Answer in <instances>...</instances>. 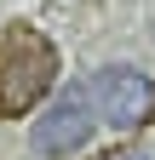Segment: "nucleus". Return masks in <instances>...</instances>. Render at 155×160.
<instances>
[{
    "label": "nucleus",
    "mask_w": 155,
    "mask_h": 160,
    "mask_svg": "<svg viewBox=\"0 0 155 160\" xmlns=\"http://www.w3.org/2000/svg\"><path fill=\"white\" fill-rule=\"evenodd\" d=\"M52 86H57V46L40 29L12 23L0 34V114L23 120Z\"/></svg>",
    "instance_id": "f257e3e1"
},
{
    "label": "nucleus",
    "mask_w": 155,
    "mask_h": 160,
    "mask_svg": "<svg viewBox=\"0 0 155 160\" xmlns=\"http://www.w3.org/2000/svg\"><path fill=\"white\" fill-rule=\"evenodd\" d=\"M98 132V103H92V80H69L63 92H52L46 114H35L29 126V149L40 160H69L75 149L92 143Z\"/></svg>",
    "instance_id": "f03ea898"
},
{
    "label": "nucleus",
    "mask_w": 155,
    "mask_h": 160,
    "mask_svg": "<svg viewBox=\"0 0 155 160\" xmlns=\"http://www.w3.org/2000/svg\"><path fill=\"white\" fill-rule=\"evenodd\" d=\"M109 160H149V154H109Z\"/></svg>",
    "instance_id": "20e7f679"
},
{
    "label": "nucleus",
    "mask_w": 155,
    "mask_h": 160,
    "mask_svg": "<svg viewBox=\"0 0 155 160\" xmlns=\"http://www.w3.org/2000/svg\"><path fill=\"white\" fill-rule=\"evenodd\" d=\"M92 103H98V120L109 132H144L155 114V80L132 63H104L92 74Z\"/></svg>",
    "instance_id": "7ed1b4c3"
}]
</instances>
